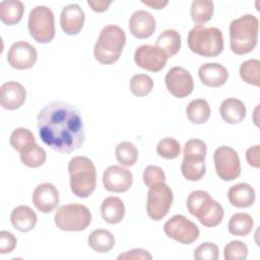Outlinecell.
Returning <instances> with one entry per match:
<instances>
[{"mask_svg": "<svg viewBox=\"0 0 260 260\" xmlns=\"http://www.w3.org/2000/svg\"><path fill=\"white\" fill-rule=\"evenodd\" d=\"M188 211L207 228L218 225L224 215L222 206L215 201L206 191H192L187 198Z\"/></svg>", "mask_w": 260, "mask_h": 260, "instance_id": "5", "label": "cell"}, {"mask_svg": "<svg viewBox=\"0 0 260 260\" xmlns=\"http://www.w3.org/2000/svg\"><path fill=\"white\" fill-rule=\"evenodd\" d=\"M88 6L94 11V12H104L106 11L110 5L112 4V1H92L87 0Z\"/></svg>", "mask_w": 260, "mask_h": 260, "instance_id": "45", "label": "cell"}, {"mask_svg": "<svg viewBox=\"0 0 260 260\" xmlns=\"http://www.w3.org/2000/svg\"><path fill=\"white\" fill-rule=\"evenodd\" d=\"M10 221L12 226L22 233L31 231L38 221L37 213L26 205L16 206L10 214Z\"/></svg>", "mask_w": 260, "mask_h": 260, "instance_id": "22", "label": "cell"}, {"mask_svg": "<svg viewBox=\"0 0 260 260\" xmlns=\"http://www.w3.org/2000/svg\"><path fill=\"white\" fill-rule=\"evenodd\" d=\"M214 5L209 0H194L191 4L190 15L193 22L197 25H203L208 22L213 15Z\"/></svg>", "mask_w": 260, "mask_h": 260, "instance_id": "29", "label": "cell"}, {"mask_svg": "<svg viewBox=\"0 0 260 260\" xmlns=\"http://www.w3.org/2000/svg\"><path fill=\"white\" fill-rule=\"evenodd\" d=\"M245 104L236 98H229L222 101L219 107V113L222 120L229 124H239L246 117Z\"/></svg>", "mask_w": 260, "mask_h": 260, "instance_id": "23", "label": "cell"}, {"mask_svg": "<svg viewBox=\"0 0 260 260\" xmlns=\"http://www.w3.org/2000/svg\"><path fill=\"white\" fill-rule=\"evenodd\" d=\"M118 260L121 259H126V260H137V259H142V260H151L152 256L151 254L143 249H132L129 250L123 254H120L117 257Z\"/></svg>", "mask_w": 260, "mask_h": 260, "instance_id": "43", "label": "cell"}, {"mask_svg": "<svg viewBox=\"0 0 260 260\" xmlns=\"http://www.w3.org/2000/svg\"><path fill=\"white\" fill-rule=\"evenodd\" d=\"M157 154L166 159L177 158L181 154V145L173 137H166L158 141L156 145Z\"/></svg>", "mask_w": 260, "mask_h": 260, "instance_id": "38", "label": "cell"}, {"mask_svg": "<svg viewBox=\"0 0 260 260\" xmlns=\"http://www.w3.org/2000/svg\"><path fill=\"white\" fill-rule=\"evenodd\" d=\"M31 38L41 44L50 43L55 37V20L53 11L44 5L31 9L27 20Z\"/></svg>", "mask_w": 260, "mask_h": 260, "instance_id": "8", "label": "cell"}, {"mask_svg": "<svg viewBox=\"0 0 260 260\" xmlns=\"http://www.w3.org/2000/svg\"><path fill=\"white\" fill-rule=\"evenodd\" d=\"M88 246L98 253H107L115 246V237L111 232L104 229L92 231L87 238Z\"/></svg>", "mask_w": 260, "mask_h": 260, "instance_id": "27", "label": "cell"}, {"mask_svg": "<svg viewBox=\"0 0 260 260\" xmlns=\"http://www.w3.org/2000/svg\"><path fill=\"white\" fill-rule=\"evenodd\" d=\"M198 76L204 85L219 87L228 81L229 71L221 64L205 63L199 67Z\"/></svg>", "mask_w": 260, "mask_h": 260, "instance_id": "20", "label": "cell"}, {"mask_svg": "<svg viewBox=\"0 0 260 260\" xmlns=\"http://www.w3.org/2000/svg\"><path fill=\"white\" fill-rule=\"evenodd\" d=\"M254 220L248 213L238 212L232 215L229 221V232L233 236L245 237L249 235L253 229Z\"/></svg>", "mask_w": 260, "mask_h": 260, "instance_id": "30", "label": "cell"}, {"mask_svg": "<svg viewBox=\"0 0 260 260\" xmlns=\"http://www.w3.org/2000/svg\"><path fill=\"white\" fill-rule=\"evenodd\" d=\"M85 14L82 8L75 3L63 7L60 15V24L62 30L69 36L77 35L83 27Z\"/></svg>", "mask_w": 260, "mask_h": 260, "instance_id": "17", "label": "cell"}, {"mask_svg": "<svg viewBox=\"0 0 260 260\" xmlns=\"http://www.w3.org/2000/svg\"><path fill=\"white\" fill-rule=\"evenodd\" d=\"M259 20L253 14H245L230 24V46L237 55L252 52L257 46Z\"/></svg>", "mask_w": 260, "mask_h": 260, "instance_id": "2", "label": "cell"}, {"mask_svg": "<svg viewBox=\"0 0 260 260\" xmlns=\"http://www.w3.org/2000/svg\"><path fill=\"white\" fill-rule=\"evenodd\" d=\"M125 211L124 202L116 196L107 197L101 205L102 216L110 224L121 222L125 216Z\"/></svg>", "mask_w": 260, "mask_h": 260, "instance_id": "24", "label": "cell"}, {"mask_svg": "<svg viewBox=\"0 0 260 260\" xmlns=\"http://www.w3.org/2000/svg\"><path fill=\"white\" fill-rule=\"evenodd\" d=\"M241 78L252 85L260 86V61L257 59H249L240 66Z\"/></svg>", "mask_w": 260, "mask_h": 260, "instance_id": "34", "label": "cell"}, {"mask_svg": "<svg viewBox=\"0 0 260 260\" xmlns=\"http://www.w3.org/2000/svg\"><path fill=\"white\" fill-rule=\"evenodd\" d=\"M211 114L209 104L203 99L191 101L186 109V115L193 124H204L208 121Z\"/></svg>", "mask_w": 260, "mask_h": 260, "instance_id": "28", "label": "cell"}, {"mask_svg": "<svg viewBox=\"0 0 260 260\" xmlns=\"http://www.w3.org/2000/svg\"><path fill=\"white\" fill-rule=\"evenodd\" d=\"M9 143L13 149L20 153L30 145L35 144L36 138L29 129L19 127L12 131L9 138Z\"/></svg>", "mask_w": 260, "mask_h": 260, "instance_id": "32", "label": "cell"}, {"mask_svg": "<svg viewBox=\"0 0 260 260\" xmlns=\"http://www.w3.org/2000/svg\"><path fill=\"white\" fill-rule=\"evenodd\" d=\"M26 90L17 81H8L0 87V104L2 108L13 111L19 109L25 102Z\"/></svg>", "mask_w": 260, "mask_h": 260, "instance_id": "18", "label": "cell"}, {"mask_svg": "<svg viewBox=\"0 0 260 260\" xmlns=\"http://www.w3.org/2000/svg\"><path fill=\"white\" fill-rule=\"evenodd\" d=\"M24 5L19 0H3L0 3V19L4 24L14 25L23 15Z\"/></svg>", "mask_w": 260, "mask_h": 260, "instance_id": "25", "label": "cell"}, {"mask_svg": "<svg viewBox=\"0 0 260 260\" xmlns=\"http://www.w3.org/2000/svg\"><path fill=\"white\" fill-rule=\"evenodd\" d=\"M189 49L203 57H216L223 50L222 31L217 27L195 25L188 34Z\"/></svg>", "mask_w": 260, "mask_h": 260, "instance_id": "6", "label": "cell"}, {"mask_svg": "<svg viewBox=\"0 0 260 260\" xmlns=\"http://www.w3.org/2000/svg\"><path fill=\"white\" fill-rule=\"evenodd\" d=\"M218 252V247L214 243L205 242L194 250L193 257L197 260H217Z\"/></svg>", "mask_w": 260, "mask_h": 260, "instance_id": "40", "label": "cell"}, {"mask_svg": "<svg viewBox=\"0 0 260 260\" xmlns=\"http://www.w3.org/2000/svg\"><path fill=\"white\" fill-rule=\"evenodd\" d=\"M215 172L222 181H234L241 175V161L238 152L226 145L217 147L213 154Z\"/></svg>", "mask_w": 260, "mask_h": 260, "instance_id": "10", "label": "cell"}, {"mask_svg": "<svg viewBox=\"0 0 260 260\" xmlns=\"http://www.w3.org/2000/svg\"><path fill=\"white\" fill-rule=\"evenodd\" d=\"M248 256V247L242 241H232L224 246L223 257L225 260H245Z\"/></svg>", "mask_w": 260, "mask_h": 260, "instance_id": "39", "label": "cell"}, {"mask_svg": "<svg viewBox=\"0 0 260 260\" xmlns=\"http://www.w3.org/2000/svg\"><path fill=\"white\" fill-rule=\"evenodd\" d=\"M32 203L42 213L52 212L59 203L58 189L51 183L38 185L32 192Z\"/></svg>", "mask_w": 260, "mask_h": 260, "instance_id": "16", "label": "cell"}, {"mask_svg": "<svg viewBox=\"0 0 260 260\" xmlns=\"http://www.w3.org/2000/svg\"><path fill=\"white\" fill-rule=\"evenodd\" d=\"M141 2L143 4H145L146 6H149L152 9H156V10L162 9V8H165L169 4V1H160V0H157V1H154V0H146V1L142 0Z\"/></svg>", "mask_w": 260, "mask_h": 260, "instance_id": "46", "label": "cell"}, {"mask_svg": "<svg viewBox=\"0 0 260 260\" xmlns=\"http://www.w3.org/2000/svg\"><path fill=\"white\" fill-rule=\"evenodd\" d=\"M116 158L118 162L125 167L133 166L138 158V149L130 141L120 142L115 149Z\"/></svg>", "mask_w": 260, "mask_h": 260, "instance_id": "33", "label": "cell"}, {"mask_svg": "<svg viewBox=\"0 0 260 260\" xmlns=\"http://www.w3.org/2000/svg\"><path fill=\"white\" fill-rule=\"evenodd\" d=\"M168 57L155 46L142 45L135 50L134 61L136 65L150 72H158L167 64Z\"/></svg>", "mask_w": 260, "mask_h": 260, "instance_id": "13", "label": "cell"}, {"mask_svg": "<svg viewBox=\"0 0 260 260\" xmlns=\"http://www.w3.org/2000/svg\"><path fill=\"white\" fill-rule=\"evenodd\" d=\"M260 145L256 144L251 146L246 151L247 162L253 168H259V157H260Z\"/></svg>", "mask_w": 260, "mask_h": 260, "instance_id": "44", "label": "cell"}, {"mask_svg": "<svg viewBox=\"0 0 260 260\" xmlns=\"http://www.w3.org/2000/svg\"><path fill=\"white\" fill-rule=\"evenodd\" d=\"M155 47L165 52L168 58H171L181 49V35L176 29H166L158 36Z\"/></svg>", "mask_w": 260, "mask_h": 260, "instance_id": "26", "label": "cell"}, {"mask_svg": "<svg viewBox=\"0 0 260 260\" xmlns=\"http://www.w3.org/2000/svg\"><path fill=\"white\" fill-rule=\"evenodd\" d=\"M228 199L233 206L238 208H246L254 204L256 193L249 184L239 183L229 189Z\"/></svg>", "mask_w": 260, "mask_h": 260, "instance_id": "21", "label": "cell"}, {"mask_svg": "<svg viewBox=\"0 0 260 260\" xmlns=\"http://www.w3.org/2000/svg\"><path fill=\"white\" fill-rule=\"evenodd\" d=\"M166 86L169 92L178 99H184L191 94L194 88V81L191 73L183 67H172L165 77Z\"/></svg>", "mask_w": 260, "mask_h": 260, "instance_id": "12", "label": "cell"}, {"mask_svg": "<svg viewBox=\"0 0 260 260\" xmlns=\"http://www.w3.org/2000/svg\"><path fill=\"white\" fill-rule=\"evenodd\" d=\"M38 58L37 50L29 43L19 41L9 48L7 53L8 64L17 70H25L31 68Z\"/></svg>", "mask_w": 260, "mask_h": 260, "instance_id": "14", "label": "cell"}, {"mask_svg": "<svg viewBox=\"0 0 260 260\" xmlns=\"http://www.w3.org/2000/svg\"><path fill=\"white\" fill-rule=\"evenodd\" d=\"M47 154L43 147L37 143L30 145L26 149L20 152L21 162L28 168H39L46 161Z\"/></svg>", "mask_w": 260, "mask_h": 260, "instance_id": "31", "label": "cell"}, {"mask_svg": "<svg viewBox=\"0 0 260 260\" xmlns=\"http://www.w3.org/2000/svg\"><path fill=\"white\" fill-rule=\"evenodd\" d=\"M126 44L125 31L118 25L108 24L100 32L93 48L98 62L111 65L117 62Z\"/></svg>", "mask_w": 260, "mask_h": 260, "instance_id": "3", "label": "cell"}, {"mask_svg": "<svg viewBox=\"0 0 260 260\" xmlns=\"http://www.w3.org/2000/svg\"><path fill=\"white\" fill-rule=\"evenodd\" d=\"M174 200L172 189L165 183H156L149 187L146 197V212L153 220L162 219L170 211Z\"/></svg>", "mask_w": 260, "mask_h": 260, "instance_id": "9", "label": "cell"}, {"mask_svg": "<svg viewBox=\"0 0 260 260\" xmlns=\"http://www.w3.org/2000/svg\"><path fill=\"white\" fill-rule=\"evenodd\" d=\"M207 152L206 143L203 140L193 138L189 139L183 149V155L186 160H205Z\"/></svg>", "mask_w": 260, "mask_h": 260, "instance_id": "35", "label": "cell"}, {"mask_svg": "<svg viewBox=\"0 0 260 260\" xmlns=\"http://www.w3.org/2000/svg\"><path fill=\"white\" fill-rule=\"evenodd\" d=\"M55 224L65 232H80L91 222L89 209L82 204H66L60 206L55 212Z\"/></svg>", "mask_w": 260, "mask_h": 260, "instance_id": "7", "label": "cell"}, {"mask_svg": "<svg viewBox=\"0 0 260 260\" xmlns=\"http://www.w3.org/2000/svg\"><path fill=\"white\" fill-rule=\"evenodd\" d=\"M181 172L188 181H199L203 178L206 172L205 160H186L183 159L181 165Z\"/></svg>", "mask_w": 260, "mask_h": 260, "instance_id": "36", "label": "cell"}, {"mask_svg": "<svg viewBox=\"0 0 260 260\" xmlns=\"http://www.w3.org/2000/svg\"><path fill=\"white\" fill-rule=\"evenodd\" d=\"M70 188L80 198L91 195L96 186V172L91 159L86 156H74L68 164Z\"/></svg>", "mask_w": 260, "mask_h": 260, "instance_id": "4", "label": "cell"}, {"mask_svg": "<svg viewBox=\"0 0 260 260\" xmlns=\"http://www.w3.org/2000/svg\"><path fill=\"white\" fill-rule=\"evenodd\" d=\"M38 130L42 141L60 153L79 149L85 140L79 111L64 102H51L41 110L38 115Z\"/></svg>", "mask_w": 260, "mask_h": 260, "instance_id": "1", "label": "cell"}, {"mask_svg": "<svg viewBox=\"0 0 260 260\" xmlns=\"http://www.w3.org/2000/svg\"><path fill=\"white\" fill-rule=\"evenodd\" d=\"M129 87L135 96H145L153 88V80L146 74H136L130 79Z\"/></svg>", "mask_w": 260, "mask_h": 260, "instance_id": "37", "label": "cell"}, {"mask_svg": "<svg viewBox=\"0 0 260 260\" xmlns=\"http://www.w3.org/2000/svg\"><path fill=\"white\" fill-rule=\"evenodd\" d=\"M166 181V174L157 166H147L143 171V182L149 188L152 185Z\"/></svg>", "mask_w": 260, "mask_h": 260, "instance_id": "41", "label": "cell"}, {"mask_svg": "<svg viewBox=\"0 0 260 260\" xmlns=\"http://www.w3.org/2000/svg\"><path fill=\"white\" fill-rule=\"evenodd\" d=\"M156 22L151 13L145 10L135 11L129 19V29L133 37L143 40L151 37L155 30Z\"/></svg>", "mask_w": 260, "mask_h": 260, "instance_id": "19", "label": "cell"}, {"mask_svg": "<svg viewBox=\"0 0 260 260\" xmlns=\"http://www.w3.org/2000/svg\"><path fill=\"white\" fill-rule=\"evenodd\" d=\"M164 232L169 238L184 245L194 243L200 235L198 226L181 214H176L168 219L164 224Z\"/></svg>", "mask_w": 260, "mask_h": 260, "instance_id": "11", "label": "cell"}, {"mask_svg": "<svg viewBox=\"0 0 260 260\" xmlns=\"http://www.w3.org/2000/svg\"><path fill=\"white\" fill-rule=\"evenodd\" d=\"M17 241L13 234L7 231L0 232V253L7 254L11 253L16 247Z\"/></svg>", "mask_w": 260, "mask_h": 260, "instance_id": "42", "label": "cell"}, {"mask_svg": "<svg viewBox=\"0 0 260 260\" xmlns=\"http://www.w3.org/2000/svg\"><path fill=\"white\" fill-rule=\"evenodd\" d=\"M103 184L107 191L115 193L126 192L133 184V175L128 169L113 165L104 172Z\"/></svg>", "mask_w": 260, "mask_h": 260, "instance_id": "15", "label": "cell"}]
</instances>
